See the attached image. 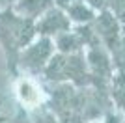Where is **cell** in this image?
Wrapping results in <instances>:
<instances>
[{
	"label": "cell",
	"instance_id": "cell-1",
	"mask_svg": "<svg viewBox=\"0 0 125 123\" xmlns=\"http://www.w3.org/2000/svg\"><path fill=\"white\" fill-rule=\"evenodd\" d=\"M43 71H45V77L51 80H71L78 86H84L92 80L88 62L82 52H71V54L60 52L51 58Z\"/></svg>",
	"mask_w": 125,
	"mask_h": 123
},
{
	"label": "cell",
	"instance_id": "cell-2",
	"mask_svg": "<svg viewBox=\"0 0 125 123\" xmlns=\"http://www.w3.org/2000/svg\"><path fill=\"white\" fill-rule=\"evenodd\" d=\"M54 41L47 36H39V39L32 41L24 47V52L21 56V63L24 69L32 73L43 71L47 63L51 62V58L54 56Z\"/></svg>",
	"mask_w": 125,
	"mask_h": 123
},
{
	"label": "cell",
	"instance_id": "cell-3",
	"mask_svg": "<svg viewBox=\"0 0 125 123\" xmlns=\"http://www.w3.org/2000/svg\"><path fill=\"white\" fill-rule=\"evenodd\" d=\"M95 36L101 41V45L106 47L110 52H118L120 49V41H121V34H120V20L114 17V13L110 11H103L101 15L95 17Z\"/></svg>",
	"mask_w": 125,
	"mask_h": 123
},
{
	"label": "cell",
	"instance_id": "cell-4",
	"mask_svg": "<svg viewBox=\"0 0 125 123\" xmlns=\"http://www.w3.org/2000/svg\"><path fill=\"white\" fill-rule=\"evenodd\" d=\"M67 30H71V20H69L67 13L63 10H60V8L47 10L39 17V20L36 24V32L39 36H47V37H51V36L56 37Z\"/></svg>",
	"mask_w": 125,
	"mask_h": 123
},
{
	"label": "cell",
	"instance_id": "cell-5",
	"mask_svg": "<svg viewBox=\"0 0 125 123\" xmlns=\"http://www.w3.org/2000/svg\"><path fill=\"white\" fill-rule=\"evenodd\" d=\"M86 62H88L90 77L99 78L101 84H106L112 78V62H110L108 52L104 51V47L101 43L90 47L88 54H86Z\"/></svg>",
	"mask_w": 125,
	"mask_h": 123
},
{
	"label": "cell",
	"instance_id": "cell-6",
	"mask_svg": "<svg viewBox=\"0 0 125 123\" xmlns=\"http://www.w3.org/2000/svg\"><path fill=\"white\" fill-rule=\"evenodd\" d=\"M15 93H17V97H19V101L26 108H39L41 106L43 92L32 78H28V77L21 78L15 86Z\"/></svg>",
	"mask_w": 125,
	"mask_h": 123
},
{
	"label": "cell",
	"instance_id": "cell-7",
	"mask_svg": "<svg viewBox=\"0 0 125 123\" xmlns=\"http://www.w3.org/2000/svg\"><path fill=\"white\" fill-rule=\"evenodd\" d=\"M54 0H17L15 4V13L24 17V19H37L41 17L47 10L52 8Z\"/></svg>",
	"mask_w": 125,
	"mask_h": 123
},
{
	"label": "cell",
	"instance_id": "cell-8",
	"mask_svg": "<svg viewBox=\"0 0 125 123\" xmlns=\"http://www.w3.org/2000/svg\"><path fill=\"white\" fill-rule=\"evenodd\" d=\"M65 13H67L69 20H75L78 24L90 22V20L94 19V8H90L84 0H78V2L71 4L67 10H65Z\"/></svg>",
	"mask_w": 125,
	"mask_h": 123
},
{
	"label": "cell",
	"instance_id": "cell-9",
	"mask_svg": "<svg viewBox=\"0 0 125 123\" xmlns=\"http://www.w3.org/2000/svg\"><path fill=\"white\" fill-rule=\"evenodd\" d=\"M110 92H112V99L118 104L121 112H125V73L118 71L110 78Z\"/></svg>",
	"mask_w": 125,
	"mask_h": 123
},
{
	"label": "cell",
	"instance_id": "cell-10",
	"mask_svg": "<svg viewBox=\"0 0 125 123\" xmlns=\"http://www.w3.org/2000/svg\"><path fill=\"white\" fill-rule=\"evenodd\" d=\"M106 4H110V13H114L116 19L125 24V0H106Z\"/></svg>",
	"mask_w": 125,
	"mask_h": 123
},
{
	"label": "cell",
	"instance_id": "cell-11",
	"mask_svg": "<svg viewBox=\"0 0 125 123\" xmlns=\"http://www.w3.org/2000/svg\"><path fill=\"white\" fill-rule=\"evenodd\" d=\"M34 119H36V123H60L56 118H54V114L43 112V110H39V112L34 116Z\"/></svg>",
	"mask_w": 125,
	"mask_h": 123
},
{
	"label": "cell",
	"instance_id": "cell-12",
	"mask_svg": "<svg viewBox=\"0 0 125 123\" xmlns=\"http://www.w3.org/2000/svg\"><path fill=\"white\" fill-rule=\"evenodd\" d=\"M116 56H120V62L125 63V36H121V41H120V49L116 52Z\"/></svg>",
	"mask_w": 125,
	"mask_h": 123
},
{
	"label": "cell",
	"instance_id": "cell-13",
	"mask_svg": "<svg viewBox=\"0 0 125 123\" xmlns=\"http://www.w3.org/2000/svg\"><path fill=\"white\" fill-rule=\"evenodd\" d=\"M56 2V6L60 8V10H67L71 4H75V2H78V0H54Z\"/></svg>",
	"mask_w": 125,
	"mask_h": 123
},
{
	"label": "cell",
	"instance_id": "cell-14",
	"mask_svg": "<svg viewBox=\"0 0 125 123\" xmlns=\"http://www.w3.org/2000/svg\"><path fill=\"white\" fill-rule=\"evenodd\" d=\"M103 123H120V118L118 116H108L106 121H103Z\"/></svg>",
	"mask_w": 125,
	"mask_h": 123
}]
</instances>
